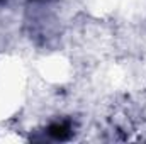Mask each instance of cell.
<instances>
[{"label":"cell","instance_id":"1","mask_svg":"<svg viewBox=\"0 0 146 144\" xmlns=\"http://www.w3.org/2000/svg\"><path fill=\"white\" fill-rule=\"evenodd\" d=\"M48 132H49L54 139H65L70 131H68V126H66V124H54V126L49 127Z\"/></svg>","mask_w":146,"mask_h":144}]
</instances>
